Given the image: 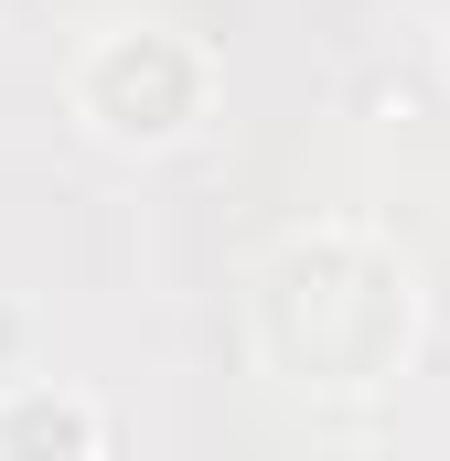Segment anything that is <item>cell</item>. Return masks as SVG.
Returning a JSON list of instances; mask_svg holds the SVG:
<instances>
[{"mask_svg":"<svg viewBox=\"0 0 450 461\" xmlns=\"http://www.w3.org/2000/svg\"><path fill=\"white\" fill-rule=\"evenodd\" d=\"M257 344L301 386H375L418 344V279H408V258H386L354 226L290 236L257 290Z\"/></svg>","mask_w":450,"mask_h":461,"instance_id":"1","label":"cell"},{"mask_svg":"<svg viewBox=\"0 0 450 461\" xmlns=\"http://www.w3.org/2000/svg\"><path fill=\"white\" fill-rule=\"evenodd\" d=\"M215 97V65L172 32V22H118L86 43V65H76V118L118 140V150H172L194 118Z\"/></svg>","mask_w":450,"mask_h":461,"instance_id":"2","label":"cell"},{"mask_svg":"<svg viewBox=\"0 0 450 461\" xmlns=\"http://www.w3.org/2000/svg\"><path fill=\"white\" fill-rule=\"evenodd\" d=\"M0 461H108L97 397L86 386H54V375L0 386Z\"/></svg>","mask_w":450,"mask_h":461,"instance_id":"3","label":"cell"}]
</instances>
